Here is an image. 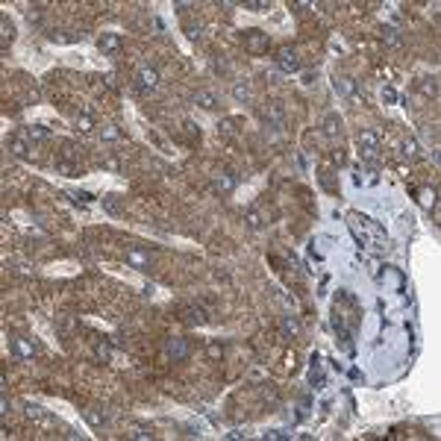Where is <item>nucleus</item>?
<instances>
[{
  "mask_svg": "<svg viewBox=\"0 0 441 441\" xmlns=\"http://www.w3.org/2000/svg\"><path fill=\"white\" fill-rule=\"evenodd\" d=\"M350 230H353V236H356V241L362 244V241H373V247H385L389 244V238H385V230L376 224L373 218H368V215H359V212H350Z\"/></svg>",
  "mask_w": 441,
  "mask_h": 441,
  "instance_id": "f257e3e1",
  "label": "nucleus"
},
{
  "mask_svg": "<svg viewBox=\"0 0 441 441\" xmlns=\"http://www.w3.org/2000/svg\"><path fill=\"white\" fill-rule=\"evenodd\" d=\"M356 141H359V156H362L365 162H373L376 153H379V138H376V133H373V130H362Z\"/></svg>",
  "mask_w": 441,
  "mask_h": 441,
  "instance_id": "f03ea898",
  "label": "nucleus"
},
{
  "mask_svg": "<svg viewBox=\"0 0 441 441\" xmlns=\"http://www.w3.org/2000/svg\"><path fill=\"white\" fill-rule=\"evenodd\" d=\"M244 50H250L253 56H262L268 50V33L262 30H247L244 33Z\"/></svg>",
  "mask_w": 441,
  "mask_h": 441,
  "instance_id": "7ed1b4c3",
  "label": "nucleus"
},
{
  "mask_svg": "<svg viewBox=\"0 0 441 441\" xmlns=\"http://www.w3.org/2000/svg\"><path fill=\"white\" fill-rule=\"evenodd\" d=\"M188 353H191V347H188L186 339H168L165 341V356L171 362H186Z\"/></svg>",
  "mask_w": 441,
  "mask_h": 441,
  "instance_id": "20e7f679",
  "label": "nucleus"
},
{
  "mask_svg": "<svg viewBox=\"0 0 441 441\" xmlns=\"http://www.w3.org/2000/svg\"><path fill=\"white\" fill-rule=\"evenodd\" d=\"M277 65H280V71H286V74H294V71H300V56H297V50H291V47H283V50L277 53Z\"/></svg>",
  "mask_w": 441,
  "mask_h": 441,
  "instance_id": "39448f33",
  "label": "nucleus"
},
{
  "mask_svg": "<svg viewBox=\"0 0 441 441\" xmlns=\"http://www.w3.org/2000/svg\"><path fill=\"white\" fill-rule=\"evenodd\" d=\"M121 35L118 33H103L100 38H97V47H100V53L103 56H118L121 53Z\"/></svg>",
  "mask_w": 441,
  "mask_h": 441,
  "instance_id": "423d86ee",
  "label": "nucleus"
},
{
  "mask_svg": "<svg viewBox=\"0 0 441 441\" xmlns=\"http://www.w3.org/2000/svg\"><path fill=\"white\" fill-rule=\"evenodd\" d=\"M236 174L233 171H220L218 177L212 180V191H218V194H230V191H236Z\"/></svg>",
  "mask_w": 441,
  "mask_h": 441,
  "instance_id": "0eeeda50",
  "label": "nucleus"
},
{
  "mask_svg": "<svg viewBox=\"0 0 441 441\" xmlns=\"http://www.w3.org/2000/svg\"><path fill=\"white\" fill-rule=\"evenodd\" d=\"M183 318H186L188 323H194V326H206V323H209V315H206V309H203V306H197V303L183 306Z\"/></svg>",
  "mask_w": 441,
  "mask_h": 441,
  "instance_id": "6e6552de",
  "label": "nucleus"
},
{
  "mask_svg": "<svg viewBox=\"0 0 441 441\" xmlns=\"http://www.w3.org/2000/svg\"><path fill=\"white\" fill-rule=\"evenodd\" d=\"M159 85V71L150 68V65H144V68L138 71V88H144V91H150Z\"/></svg>",
  "mask_w": 441,
  "mask_h": 441,
  "instance_id": "1a4fd4ad",
  "label": "nucleus"
},
{
  "mask_svg": "<svg viewBox=\"0 0 441 441\" xmlns=\"http://www.w3.org/2000/svg\"><path fill=\"white\" fill-rule=\"evenodd\" d=\"M12 353H15L18 359H33L35 356V344L30 339H12Z\"/></svg>",
  "mask_w": 441,
  "mask_h": 441,
  "instance_id": "9d476101",
  "label": "nucleus"
},
{
  "mask_svg": "<svg viewBox=\"0 0 441 441\" xmlns=\"http://www.w3.org/2000/svg\"><path fill=\"white\" fill-rule=\"evenodd\" d=\"M265 124L273 127V130H280V127L286 124V115H283V106H280V103H271V106L265 109Z\"/></svg>",
  "mask_w": 441,
  "mask_h": 441,
  "instance_id": "9b49d317",
  "label": "nucleus"
},
{
  "mask_svg": "<svg viewBox=\"0 0 441 441\" xmlns=\"http://www.w3.org/2000/svg\"><path fill=\"white\" fill-rule=\"evenodd\" d=\"M323 136L326 138H339L341 136V118L336 112H329L326 118H323Z\"/></svg>",
  "mask_w": 441,
  "mask_h": 441,
  "instance_id": "f8f14e48",
  "label": "nucleus"
},
{
  "mask_svg": "<svg viewBox=\"0 0 441 441\" xmlns=\"http://www.w3.org/2000/svg\"><path fill=\"white\" fill-rule=\"evenodd\" d=\"M9 150L15 153L18 159H30V150H33V147H30L27 136H15L12 141H9Z\"/></svg>",
  "mask_w": 441,
  "mask_h": 441,
  "instance_id": "ddd939ff",
  "label": "nucleus"
},
{
  "mask_svg": "<svg viewBox=\"0 0 441 441\" xmlns=\"http://www.w3.org/2000/svg\"><path fill=\"white\" fill-rule=\"evenodd\" d=\"M83 415H85V421H88L91 426H103L106 421H109V415H106V409H103V406H88Z\"/></svg>",
  "mask_w": 441,
  "mask_h": 441,
  "instance_id": "4468645a",
  "label": "nucleus"
},
{
  "mask_svg": "<svg viewBox=\"0 0 441 441\" xmlns=\"http://www.w3.org/2000/svg\"><path fill=\"white\" fill-rule=\"evenodd\" d=\"M127 262H130L133 268H138V271H147V268H150V259L141 253V250H136V247L127 250Z\"/></svg>",
  "mask_w": 441,
  "mask_h": 441,
  "instance_id": "2eb2a0df",
  "label": "nucleus"
},
{
  "mask_svg": "<svg viewBox=\"0 0 441 441\" xmlns=\"http://www.w3.org/2000/svg\"><path fill=\"white\" fill-rule=\"evenodd\" d=\"M280 329H283V336H289V339L300 336V323H297V318H294V315H283V321H280Z\"/></svg>",
  "mask_w": 441,
  "mask_h": 441,
  "instance_id": "dca6fc26",
  "label": "nucleus"
},
{
  "mask_svg": "<svg viewBox=\"0 0 441 441\" xmlns=\"http://www.w3.org/2000/svg\"><path fill=\"white\" fill-rule=\"evenodd\" d=\"M321 359L318 356H312V371H309V382L315 385V389H323V373H321Z\"/></svg>",
  "mask_w": 441,
  "mask_h": 441,
  "instance_id": "f3484780",
  "label": "nucleus"
},
{
  "mask_svg": "<svg viewBox=\"0 0 441 441\" xmlns=\"http://www.w3.org/2000/svg\"><path fill=\"white\" fill-rule=\"evenodd\" d=\"M218 133H220V136H227V138H233L238 133V118H224L218 124Z\"/></svg>",
  "mask_w": 441,
  "mask_h": 441,
  "instance_id": "a211bd4d",
  "label": "nucleus"
},
{
  "mask_svg": "<svg viewBox=\"0 0 441 441\" xmlns=\"http://www.w3.org/2000/svg\"><path fill=\"white\" fill-rule=\"evenodd\" d=\"M194 103L203 106V109H215V106H218V100H215L212 91H197V94H194Z\"/></svg>",
  "mask_w": 441,
  "mask_h": 441,
  "instance_id": "6ab92c4d",
  "label": "nucleus"
},
{
  "mask_svg": "<svg viewBox=\"0 0 441 441\" xmlns=\"http://www.w3.org/2000/svg\"><path fill=\"white\" fill-rule=\"evenodd\" d=\"M333 85H336V91L344 94V97L353 94V80H350V77H336V83H333Z\"/></svg>",
  "mask_w": 441,
  "mask_h": 441,
  "instance_id": "aec40b11",
  "label": "nucleus"
},
{
  "mask_svg": "<svg viewBox=\"0 0 441 441\" xmlns=\"http://www.w3.org/2000/svg\"><path fill=\"white\" fill-rule=\"evenodd\" d=\"M56 171H62L65 177H77V162H74V159H62V156H59V159H56Z\"/></svg>",
  "mask_w": 441,
  "mask_h": 441,
  "instance_id": "412c9836",
  "label": "nucleus"
},
{
  "mask_svg": "<svg viewBox=\"0 0 441 441\" xmlns=\"http://www.w3.org/2000/svg\"><path fill=\"white\" fill-rule=\"evenodd\" d=\"M127 435H130V438H153V429H150V426H144V424H136Z\"/></svg>",
  "mask_w": 441,
  "mask_h": 441,
  "instance_id": "4be33fe9",
  "label": "nucleus"
},
{
  "mask_svg": "<svg viewBox=\"0 0 441 441\" xmlns=\"http://www.w3.org/2000/svg\"><path fill=\"white\" fill-rule=\"evenodd\" d=\"M77 130H80V133H91V130H94V121H91V115H88V112L77 115Z\"/></svg>",
  "mask_w": 441,
  "mask_h": 441,
  "instance_id": "5701e85b",
  "label": "nucleus"
},
{
  "mask_svg": "<svg viewBox=\"0 0 441 441\" xmlns=\"http://www.w3.org/2000/svg\"><path fill=\"white\" fill-rule=\"evenodd\" d=\"M233 97H236V100H250V85H247V83H236V85H233Z\"/></svg>",
  "mask_w": 441,
  "mask_h": 441,
  "instance_id": "b1692460",
  "label": "nucleus"
},
{
  "mask_svg": "<svg viewBox=\"0 0 441 441\" xmlns=\"http://www.w3.org/2000/svg\"><path fill=\"white\" fill-rule=\"evenodd\" d=\"M0 27H3V47H6V44L12 41V33H15V27H12V21H9L6 15H3V21H0Z\"/></svg>",
  "mask_w": 441,
  "mask_h": 441,
  "instance_id": "393cba45",
  "label": "nucleus"
},
{
  "mask_svg": "<svg viewBox=\"0 0 441 441\" xmlns=\"http://www.w3.org/2000/svg\"><path fill=\"white\" fill-rule=\"evenodd\" d=\"M47 136H50V133H47V127H41V124H35V127L27 130V138H38V141H41V138H47Z\"/></svg>",
  "mask_w": 441,
  "mask_h": 441,
  "instance_id": "a878e982",
  "label": "nucleus"
},
{
  "mask_svg": "<svg viewBox=\"0 0 441 441\" xmlns=\"http://www.w3.org/2000/svg\"><path fill=\"white\" fill-rule=\"evenodd\" d=\"M382 38H385L389 44H394V47L400 44V35H397V30H394V27H382Z\"/></svg>",
  "mask_w": 441,
  "mask_h": 441,
  "instance_id": "bb28decb",
  "label": "nucleus"
},
{
  "mask_svg": "<svg viewBox=\"0 0 441 441\" xmlns=\"http://www.w3.org/2000/svg\"><path fill=\"white\" fill-rule=\"evenodd\" d=\"M24 412H27V418H33V421H41V418H44L41 406H35V403H27V406H24Z\"/></svg>",
  "mask_w": 441,
  "mask_h": 441,
  "instance_id": "cd10ccee",
  "label": "nucleus"
},
{
  "mask_svg": "<svg viewBox=\"0 0 441 441\" xmlns=\"http://www.w3.org/2000/svg\"><path fill=\"white\" fill-rule=\"evenodd\" d=\"M100 136H103V138H109V141H115V138L121 136V130L115 127V124H106V127L100 130Z\"/></svg>",
  "mask_w": 441,
  "mask_h": 441,
  "instance_id": "c85d7f7f",
  "label": "nucleus"
},
{
  "mask_svg": "<svg viewBox=\"0 0 441 441\" xmlns=\"http://www.w3.org/2000/svg\"><path fill=\"white\" fill-rule=\"evenodd\" d=\"M247 224H250V230H259L265 220H262V215H259L256 209H250V212H247Z\"/></svg>",
  "mask_w": 441,
  "mask_h": 441,
  "instance_id": "c756f323",
  "label": "nucleus"
},
{
  "mask_svg": "<svg viewBox=\"0 0 441 441\" xmlns=\"http://www.w3.org/2000/svg\"><path fill=\"white\" fill-rule=\"evenodd\" d=\"M206 356H209V359H220V356H224V347H220L218 341H212V344L206 347Z\"/></svg>",
  "mask_w": 441,
  "mask_h": 441,
  "instance_id": "7c9ffc66",
  "label": "nucleus"
},
{
  "mask_svg": "<svg viewBox=\"0 0 441 441\" xmlns=\"http://www.w3.org/2000/svg\"><path fill=\"white\" fill-rule=\"evenodd\" d=\"M244 9H250V12H265V9H268V3H265V0H247V3H244Z\"/></svg>",
  "mask_w": 441,
  "mask_h": 441,
  "instance_id": "2f4dec72",
  "label": "nucleus"
},
{
  "mask_svg": "<svg viewBox=\"0 0 441 441\" xmlns=\"http://www.w3.org/2000/svg\"><path fill=\"white\" fill-rule=\"evenodd\" d=\"M421 203H424V206L435 203V188H424V191H421Z\"/></svg>",
  "mask_w": 441,
  "mask_h": 441,
  "instance_id": "473e14b6",
  "label": "nucleus"
},
{
  "mask_svg": "<svg viewBox=\"0 0 441 441\" xmlns=\"http://www.w3.org/2000/svg\"><path fill=\"white\" fill-rule=\"evenodd\" d=\"M403 153H406V156H418V141H415V138H406V141H403Z\"/></svg>",
  "mask_w": 441,
  "mask_h": 441,
  "instance_id": "72a5a7b5",
  "label": "nucleus"
},
{
  "mask_svg": "<svg viewBox=\"0 0 441 441\" xmlns=\"http://www.w3.org/2000/svg\"><path fill=\"white\" fill-rule=\"evenodd\" d=\"M68 197H74V200H83V203H91V200H94V194H88V191H68Z\"/></svg>",
  "mask_w": 441,
  "mask_h": 441,
  "instance_id": "f704fd0d",
  "label": "nucleus"
},
{
  "mask_svg": "<svg viewBox=\"0 0 441 441\" xmlns=\"http://www.w3.org/2000/svg\"><path fill=\"white\" fill-rule=\"evenodd\" d=\"M265 438H268V441H280V438H289V432H286V429H271V432H265Z\"/></svg>",
  "mask_w": 441,
  "mask_h": 441,
  "instance_id": "c9c22d12",
  "label": "nucleus"
},
{
  "mask_svg": "<svg viewBox=\"0 0 441 441\" xmlns=\"http://www.w3.org/2000/svg\"><path fill=\"white\" fill-rule=\"evenodd\" d=\"M94 353H97V359H100V362H109V347H106V344H97V347H94Z\"/></svg>",
  "mask_w": 441,
  "mask_h": 441,
  "instance_id": "e433bc0d",
  "label": "nucleus"
},
{
  "mask_svg": "<svg viewBox=\"0 0 441 441\" xmlns=\"http://www.w3.org/2000/svg\"><path fill=\"white\" fill-rule=\"evenodd\" d=\"M421 88H424V94H435V91H438V85H435V80H426V83L421 85Z\"/></svg>",
  "mask_w": 441,
  "mask_h": 441,
  "instance_id": "4c0bfd02",
  "label": "nucleus"
},
{
  "mask_svg": "<svg viewBox=\"0 0 441 441\" xmlns=\"http://www.w3.org/2000/svg\"><path fill=\"white\" fill-rule=\"evenodd\" d=\"M315 80H318V74H315V71H306V74H303V83L306 85H312Z\"/></svg>",
  "mask_w": 441,
  "mask_h": 441,
  "instance_id": "58836bf2",
  "label": "nucleus"
},
{
  "mask_svg": "<svg viewBox=\"0 0 441 441\" xmlns=\"http://www.w3.org/2000/svg\"><path fill=\"white\" fill-rule=\"evenodd\" d=\"M382 97H385L389 103H394V100H397V91H394V88H385V91H382Z\"/></svg>",
  "mask_w": 441,
  "mask_h": 441,
  "instance_id": "ea45409f",
  "label": "nucleus"
},
{
  "mask_svg": "<svg viewBox=\"0 0 441 441\" xmlns=\"http://www.w3.org/2000/svg\"><path fill=\"white\" fill-rule=\"evenodd\" d=\"M188 38H191V41H194V38H200V27H194V24H191V27H188Z\"/></svg>",
  "mask_w": 441,
  "mask_h": 441,
  "instance_id": "a19ab883",
  "label": "nucleus"
}]
</instances>
